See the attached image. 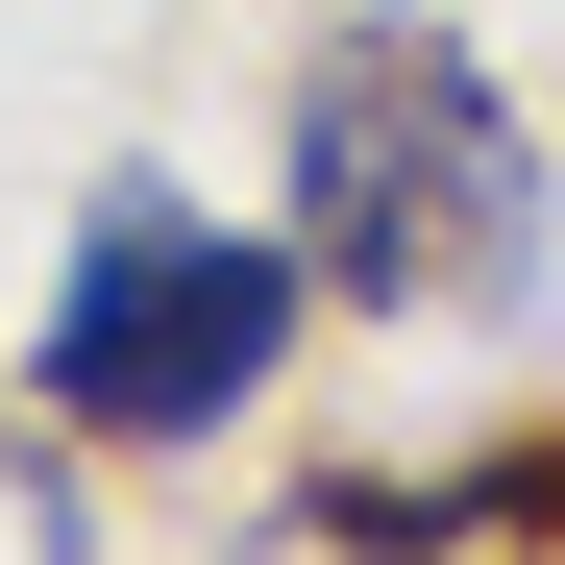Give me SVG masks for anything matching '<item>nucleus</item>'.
<instances>
[{
  "label": "nucleus",
  "instance_id": "1",
  "mask_svg": "<svg viewBox=\"0 0 565 565\" xmlns=\"http://www.w3.org/2000/svg\"><path fill=\"white\" fill-rule=\"evenodd\" d=\"M296 246L369 320H541L565 296V172L516 124V74L418 25V0H344L296 50Z\"/></svg>",
  "mask_w": 565,
  "mask_h": 565
},
{
  "label": "nucleus",
  "instance_id": "2",
  "mask_svg": "<svg viewBox=\"0 0 565 565\" xmlns=\"http://www.w3.org/2000/svg\"><path fill=\"white\" fill-rule=\"evenodd\" d=\"M296 296H320L296 222H222V198H172V172H99L50 320H25V394L74 443H222L270 369H296Z\"/></svg>",
  "mask_w": 565,
  "mask_h": 565
},
{
  "label": "nucleus",
  "instance_id": "3",
  "mask_svg": "<svg viewBox=\"0 0 565 565\" xmlns=\"http://www.w3.org/2000/svg\"><path fill=\"white\" fill-rule=\"evenodd\" d=\"M418 516H443V541H565V443H516V467H443Z\"/></svg>",
  "mask_w": 565,
  "mask_h": 565
}]
</instances>
